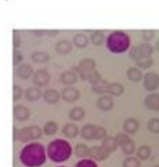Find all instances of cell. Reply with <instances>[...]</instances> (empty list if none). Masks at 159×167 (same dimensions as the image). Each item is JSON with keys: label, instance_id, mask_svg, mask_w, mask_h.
Returning <instances> with one entry per match:
<instances>
[{"label": "cell", "instance_id": "35", "mask_svg": "<svg viewBox=\"0 0 159 167\" xmlns=\"http://www.w3.org/2000/svg\"><path fill=\"white\" fill-rule=\"evenodd\" d=\"M57 124L54 121H48L44 125V132L47 135H53L57 132Z\"/></svg>", "mask_w": 159, "mask_h": 167}, {"label": "cell", "instance_id": "5", "mask_svg": "<svg viewBox=\"0 0 159 167\" xmlns=\"http://www.w3.org/2000/svg\"><path fill=\"white\" fill-rule=\"evenodd\" d=\"M114 137L117 141V143H118V145H120L124 154L131 155V154L135 152V149H136L135 143H134V141L132 139H130V137L127 134L118 133V134H116Z\"/></svg>", "mask_w": 159, "mask_h": 167}, {"label": "cell", "instance_id": "31", "mask_svg": "<svg viewBox=\"0 0 159 167\" xmlns=\"http://www.w3.org/2000/svg\"><path fill=\"white\" fill-rule=\"evenodd\" d=\"M151 155V148L147 145H142L137 151V157L140 160H147Z\"/></svg>", "mask_w": 159, "mask_h": 167}, {"label": "cell", "instance_id": "11", "mask_svg": "<svg viewBox=\"0 0 159 167\" xmlns=\"http://www.w3.org/2000/svg\"><path fill=\"white\" fill-rule=\"evenodd\" d=\"M61 97L68 102H74L80 98V91L75 87H66L62 91Z\"/></svg>", "mask_w": 159, "mask_h": 167}, {"label": "cell", "instance_id": "36", "mask_svg": "<svg viewBox=\"0 0 159 167\" xmlns=\"http://www.w3.org/2000/svg\"><path fill=\"white\" fill-rule=\"evenodd\" d=\"M147 127H148L150 132H154V133H158L159 132V118H151L148 121Z\"/></svg>", "mask_w": 159, "mask_h": 167}, {"label": "cell", "instance_id": "41", "mask_svg": "<svg viewBox=\"0 0 159 167\" xmlns=\"http://www.w3.org/2000/svg\"><path fill=\"white\" fill-rule=\"evenodd\" d=\"M154 31L153 30H143L142 31V38L146 41H149L154 37Z\"/></svg>", "mask_w": 159, "mask_h": 167}, {"label": "cell", "instance_id": "9", "mask_svg": "<svg viewBox=\"0 0 159 167\" xmlns=\"http://www.w3.org/2000/svg\"><path fill=\"white\" fill-rule=\"evenodd\" d=\"M51 79V75L48 72L47 70L45 69H39L33 75V82L39 86H44L48 85Z\"/></svg>", "mask_w": 159, "mask_h": 167}, {"label": "cell", "instance_id": "12", "mask_svg": "<svg viewBox=\"0 0 159 167\" xmlns=\"http://www.w3.org/2000/svg\"><path fill=\"white\" fill-rule=\"evenodd\" d=\"M144 104L148 109L152 111H159V94L152 93L144 100Z\"/></svg>", "mask_w": 159, "mask_h": 167}, {"label": "cell", "instance_id": "20", "mask_svg": "<svg viewBox=\"0 0 159 167\" xmlns=\"http://www.w3.org/2000/svg\"><path fill=\"white\" fill-rule=\"evenodd\" d=\"M102 147L105 148L108 151L112 152V151H115L118 148V143L115 139V137L113 136H105L104 139L102 141Z\"/></svg>", "mask_w": 159, "mask_h": 167}, {"label": "cell", "instance_id": "7", "mask_svg": "<svg viewBox=\"0 0 159 167\" xmlns=\"http://www.w3.org/2000/svg\"><path fill=\"white\" fill-rule=\"evenodd\" d=\"M143 86L147 91L156 90L159 86V75L156 72H148L143 79Z\"/></svg>", "mask_w": 159, "mask_h": 167}, {"label": "cell", "instance_id": "34", "mask_svg": "<svg viewBox=\"0 0 159 167\" xmlns=\"http://www.w3.org/2000/svg\"><path fill=\"white\" fill-rule=\"evenodd\" d=\"M105 39V36H104V33L102 31H94L91 35V41L92 43L95 45H101Z\"/></svg>", "mask_w": 159, "mask_h": 167}, {"label": "cell", "instance_id": "32", "mask_svg": "<svg viewBox=\"0 0 159 167\" xmlns=\"http://www.w3.org/2000/svg\"><path fill=\"white\" fill-rule=\"evenodd\" d=\"M85 80H87L89 83H91L92 85H93V84L98 82L99 80H101V75H100V73L97 72V70H95L94 69V70H89V72H86Z\"/></svg>", "mask_w": 159, "mask_h": 167}, {"label": "cell", "instance_id": "22", "mask_svg": "<svg viewBox=\"0 0 159 167\" xmlns=\"http://www.w3.org/2000/svg\"><path fill=\"white\" fill-rule=\"evenodd\" d=\"M64 135L68 137V138H74L78 135V126L75 125L73 123H68L66 124L64 127H63V130H62Z\"/></svg>", "mask_w": 159, "mask_h": 167}, {"label": "cell", "instance_id": "10", "mask_svg": "<svg viewBox=\"0 0 159 167\" xmlns=\"http://www.w3.org/2000/svg\"><path fill=\"white\" fill-rule=\"evenodd\" d=\"M110 151H108V150L102 147V145H95V147L89 148V154L88 156L95 159V160H97V161H104L106 160V159L109 157L110 155Z\"/></svg>", "mask_w": 159, "mask_h": 167}, {"label": "cell", "instance_id": "4", "mask_svg": "<svg viewBox=\"0 0 159 167\" xmlns=\"http://www.w3.org/2000/svg\"><path fill=\"white\" fill-rule=\"evenodd\" d=\"M107 135V132L103 127L95 126L93 124H87L82 129L81 136L86 140H99L103 139Z\"/></svg>", "mask_w": 159, "mask_h": 167}, {"label": "cell", "instance_id": "8", "mask_svg": "<svg viewBox=\"0 0 159 167\" xmlns=\"http://www.w3.org/2000/svg\"><path fill=\"white\" fill-rule=\"evenodd\" d=\"M94 69H95V61L94 59H92V58H85V59H83L80 62V64L77 68H75V67L73 68V70H75L77 72L80 73L82 80H85L86 72Z\"/></svg>", "mask_w": 159, "mask_h": 167}, {"label": "cell", "instance_id": "37", "mask_svg": "<svg viewBox=\"0 0 159 167\" xmlns=\"http://www.w3.org/2000/svg\"><path fill=\"white\" fill-rule=\"evenodd\" d=\"M123 166H124V167H140V161L138 160L137 158L129 157V158H127L123 161Z\"/></svg>", "mask_w": 159, "mask_h": 167}, {"label": "cell", "instance_id": "44", "mask_svg": "<svg viewBox=\"0 0 159 167\" xmlns=\"http://www.w3.org/2000/svg\"><path fill=\"white\" fill-rule=\"evenodd\" d=\"M46 33H47L50 37H53V36H55L56 34H58V31H47Z\"/></svg>", "mask_w": 159, "mask_h": 167}, {"label": "cell", "instance_id": "23", "mask_svg": "<svg viewBox=\"0 0 159 167\" xmlns=\"http://www.w3.org/2000/svg\"><path fill=\"white\" fill-rule=\"evenodd\" d=\"M109 83L106 80H99L98 82L93 84L92 86V90L94 91L95 93H98V94H103V93H106L108 91V86H109Z\"/></svg>", "mask_w": 159, "mask_h": 167}, {"label": "cell", "instance_id": "26", "mask_svg": "<svg viewBox=\"0 0 159 167\" xmlns=\"http://www.w3.org/2000/svg\"><path fill=\"white\" fill-rule=\"evenodd\" d=\"M73 42L78 48H84L88 45L89 40L84 34L79 33V34H77L73 38Z\"/></svg>", "mask_w": 159, "mask_h": 167}, {"label": "cell", "instance_id": "28", "mask_svg": "<svg viewBox=\"0 0 159 167\" xmlns=\"http://www.w3.org/2000/svg\"><path fill=\"white\" fill-rule=\"evenodd\" d=\"M74 154L78 158H85L89 154V148L84 144H78L75 147Z\"/></svg>", "mask_w": 159, "mask_h": 167}, {"label": "cell", "instance_id": "45", "mask_svg": "<svg viewBox=\"0 0 159 167\" xmlns=\"http://www.w3.org/2000/svg\"><path fill=\"white\" fill-rule=\"evenodd\" d=\"M156 49L157 52H159V40H157L156 42Z\"/></svg>", "mask_w": 159, "mask_h": 167}, {"label": "cell", "instance_id": "30", "mask_svg": "<svg viewBox=\"0 0 159 167\" xmlns=\"http://www.w3.org/2000/svg\"><path fill=\"white\" fill-rule=\"evenodd\" d=\"M84 115H85V112L82 107H74L70 110L68 116L70 119L77 121V120H81L83 116H84Z\"/></svg>", "mask_w": 159, "mask_h": 167}, {"label": "cell", "instance_id": "42", "mask_svg": "<svg viewBox=\"0 0 159 167\" xmlns=\"http://www.w3.org/2000/svg\"><path fill=\"white\" fill-rule=\"evenodd\" d=\"M22 59H23L22 53H21L20 51H17V50H15L14 53H13V65L18 64Z\"/></svg>", "mask_w": 159, "mask_h": 167}, {"label": "cell", "instance_id": "39", "mask_svg": "<svg viewBox=\"0 0 159 167\" xmlns=\"http://www.w3.org/2000/svg\"><path fill=\"white\" fill-rule=\"evenodd\" d=\"M23 89L19 86H13V101H18L23 95Z\"/></svg>", "mask_w": 159, "mask_h": 167}, {"label": "cell", "instance_id": "2", "mask_svg": "<svg viewBox=\"0 0 159 167\" xmlns=\"http://www.w3.org/2000/svg\"><path fill=\"white\" fill-rule=\"evenodd\" d=\"M47 153L48 157L53 161H65L70 157L71 147L66 140L56 139L49 144Z\"/></svg>", "mask_w": 159, "mask_h": 167}, {"label": "cell", "instance_id": "27", "mask_svg": "<svg viewBox=\"0 0 159 167\" xmlns=\"http://www.w3.org/2000/svg\"><path fill=\"white\" fill-rule=\"evenodd\" d=\"M31 59L36 63H45L50 60V56L45 52H34L31 55Z\"/></svg>", "mask_w": 159, "mask_h": 167}, {"label": "cell", "instance_id": "17", "mask_svg": "<svg viewBox=\"0 0 159 167\" xmlns=\"http://www.w3.org/2000/svg\"><path fill=\"white\" fill-rule=\"evenodd\" d=\"M16 73H17V76L19 78L26 80V79L31 77V75L33 74V69L29 64L24 63L18 67L17 70H16Z\"/></svg>", "mask_w": 159, "mask_h": 167}, {"label": "cell", "instance_id": "43", "mask_svg": "<svg viewBox=\"0 0 159 167\" xmlns=\"http://www.w3.org/2000/svg\"><path fill=\"white\" fill-rule=\"evenodd\" d=\"M20 45V37L18 36V34H16L14 32L13 33V46L14 48H17Z\"/></svg>", "mask_w": 159, "mask_h": 167}, {"label": "cell", "instance_id": "24", "mask_svg": "<svg viewBox=\"0 0 159 167\" xmlns=\"http://www.w3.org/2000/svg\"><path fill=\"white\" fill-rule=\"evenodd\" d=\"M124 90V87L122 84L120 83H111L109 84L108 86V91L111 95L112 96H120L122 95Z\"/></svg>", "mask_w": 159, "mask_h": 167}, {"label": "cell", "instance_id": "29", "mask_svg": "<svg viewBox=\"0 0 159 167\" xmlns=\"http://www.w3.org/2000/svg\"><path fill=\"white\" fill-rule=\"evenodd\" d=\"M138 49H139L141 57L142 56H151L153 55V47L150 43H147V42L140 43V45H138Z\"/></svg>", "mask_w": 159, "mask_h": 167}, {"label": "cell", "instance_id": "16", "mask_svg": "<svg viewBox=\"0 0 159 167\" xmlns=\"http://www.w3.org/2000/svg\"><path fill=\"white\" fill-rule=\"evenodd\" d=\"M55 51L61 55H66L72 51V44L68 40H61L57 41L55 45Z\"/></svg>", "mask_w": 159, "mask_h": 167}, {"label": "cell", "instance_id": "38", "mask_svg": "<svg viewBox=\"0 0 159 167\" xmlns=\"http://www.w3.org/2000/svg\"><path fill=\"white\" fill-rule=\"evenodd\" d=\"M129 56H130V57L132 58V59L135 60V61L140 59V58L141 57V56H140V54L139 49H138V46H133L130 49V51H129Z\"/></svg>", "mask_w": 159, "mask_h": 167}, {"label": "cell", "instance_id": "3", "mask_svg": "<svg viewBox=\"0 0 159 167\" xmlns=\"http://www.w3.org/2000/svg\"><path fill=\"white\" fill-rule=\"evenodd\" d=\"M41 135H42V131L39 127L29 126L16 131L14 138L23 142V143H26V142H29L31 140L39 139L41 137Z\"/></svg>", "mask_w": 159, "mask_h": 167}, {"label": "cell", "instance_id": "40", "mask_svg": "<svg viewBox=\"0 0 159 167\" xmlns=\"http://www.w3.org/2000/svg\"><path fill=\"white\" fill-rule=\"evenodd\" d=\"M77 167H97V164L93 161H89V160H83L79 161L78 164H76Z\"/></svg>", "mask_w": 159, "mask_h": 167}, {"label": "cell", "instance_id": "6", "mask_svg": "<svg viewBox=\"0 0 159 167\" xmlns=\"http://www.w3.org/2000/svg\"><path fill=\"white\" fill-rule=\"evenodd\" d=\"M125 40H127V36H125L124 34H122V33H114V34H111V36H109L108 38V40H107V44H108V48L111 50L114 47V45L116 43H124V44H127L128 45V42L129 40H127L124 41ZM119 44H117V46L115 48V51L116 53H120L121 50L119 49ZM114 51V53H115Z\"/></svg>", "mask_w": 159, "mask_h": 167}, {"label": "cell", "instance_id": "19", "mask_svg": "<svg viewBox=\"0 0 159 167\" xmlns=\"http://www.w3.org/2000/svg\"><path fill=\"white\" fill-rule=\"evenodd\" d=\"M41 95H42L41 90L39 88V87H34V86L28 87V88L26 90V92H24V97L30 102H34V101L39 100Z\"/></svg>", "mask_w": 159, "mask_h": 167}, {"label": "cell", "instance_id": "13", "mask_svg": "<svg viewBox=\"0 0 159 167\" xmlns=\"http://www.w3.org/2000/svg\"><path fill=\"white\" fill-rule=\"evenodd\" d=\"M13 116L20 121H24L30 116V110L24 105H16L13 108Z\"/></svg>", "mask_w": 159, "mask_h": 167}, {"label": "cell", "instance_id": "25", "mask_svg": "<svg viewBox=\"0 0 159 167\" xmlns=\"http://www.w3.org/2000/svg\"><path fill=\"white\" fill-rule=\"evenodd\" d=\"M127 75L128 79L130 80L131 82L134 83H137V82H140L142 78V72L140 69L138 68H130L127 70Z\"/></svg>", "mask_w": 159, "mask_h": 167}, {"label": "cell", "instance_id": "15", "mask_svg": "<svg viewBox=\"0 0 159 167\" xmlns=\"http://www.w3.org/2000/svg\"><path fill=\"white\" fill-rule=\"evenodd\" d=\"M60 93L55 89H47L43 94L44 101L49 104H55L60 100Z\"/></svg>", "mask_w": 159, "mask_h": 167}, {"label": "cell", "instance_id": "33", "mask_svg": "<svg viewBox=\"0 0 159 167\" xmlns=\"http://www.w3.org/2000/svg\"><path fill=\"white\" fill-rule=\"evenodd\" d=\"M153 63V58L151 56H142L140 57L139 60L136 61V64L138 67H140V68H142V69H149L152 67Z\"/></svg>", "mask_w": 159, "mask_h": 167}, {"label": "cell", "instance_id": "14", "mask_svg": "<svg viewBox=\"0 0 159 167\" xmlns=\"http://www.w3.org/2000/svg\"><path fill=\"white\" fill-rule=\"evenodd\" d=\"M97 105L102 111H110L114 106V102L110 96H102L97 101Z\"/></svg>", "mask_w": 159, "mask_h": 167}, {"label": "cell", "instance_id": "18", "mask_svg": "<svg viewBox=\"0 0 159 167\" xmlns=\"http://www.w3.org/2000/svg\"><path fill=\"white\" fill-rule=\"evenodd\" d=\"M123 128L124 132L133 134V133L137 132L140 129V122L136 118H127L124 122Z\"/></svg>", "mask_w": 159, "mask_h": 167}, {"label": "cell", "instance_id": "1", "mask_svg": "<svg viewBox=\"0 0 159 167\" xmlns=\"http://www.w3.org/2000/svg\"><path fill=\"white\" fill-rule=\"evenodd\" d=\"M21 161L28 166H39L46 160L44 148L39 144H31L23 148L21 152Z\"/></svg>", "mask_w": 159, "mask_h": 167}, {"label": "cell", "instance_id": "21", "mask_svg": "<svg viewBox=\"0 0 159 167\" xmlns=\"http://www.w3.org/2000/svg\"><path fill=\"white\" fill-rule=\"evenodd\" d=\"M60 81L65 85H73L77 82V75L72 70H66L61 74Z\"/></svg>", "mask_w": 159, "mask_h": 167}]
</instances>
